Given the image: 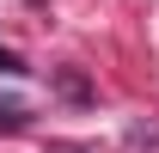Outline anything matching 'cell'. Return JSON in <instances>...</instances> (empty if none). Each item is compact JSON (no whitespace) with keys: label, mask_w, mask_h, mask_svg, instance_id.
I'll return each instance as SVG.
<instances>
[{"label":"cell","mask_w":159,"mask_h":153,"mask_svg":"<svg viewBox=\"0 0 159 153\" xmlns=\"http://www.w3.org/2000/svg\"><path fill=\"white\" fill-rule=\"evenodd\" d=\"M61 92H67V98H86V80H80L74 67H67V74H61Z\"/></svg>","instance_id":"cell-2"},{"label":"cell","mask_w":159,"mask_h":153,"mask_svg":"<svg viewBox=\"0 0 159 153\" xmlns=\"http://www.w3.org/2000/svg\"><path fill=\"white\" fill-rule=\"evenodd\" d=\"M0 129L12 135V129H25V104H12V98H0Z\"/></svg>","instance_id":"cell-1"},{"label":"cell","mask_w":159,"mask_h":153,"mask_svg":"<svg viewBox=\"0 0 159 153\" xmlns=\"http://www.w3.org/2000/svg\"><path fill=\"white\" fill-rule=\"evenodd\" d=\"M0 74H25V61H19V55H6V49H0Z\"/></svg>","instance_id":"cell-3"}]
</instances>
